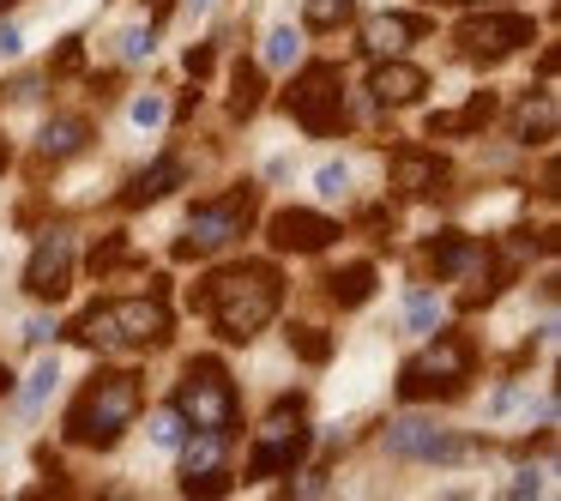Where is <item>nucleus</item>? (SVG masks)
Segmentation results:
<instances>
[{
	"label": "nucleus",
	"instance_id": "f257e3e1",
	"mask_svg": "<svg viewBox=\"0 0 561 501\" xmlns=\"http://www.w3.org/2000/svg\"><path fill=\"white\" fill-rule=\"evenodd\" d=\"M194 308H206L230 344H248L272 315H278V272H272L266 260H254V266H230L194 296Z\"/></svg>",
	"mask_w": 561,
	"mask_h": 501
},
{
	"label": "nucleus",
	"instance_id": "f03ea898",
	"mask_svg": "<svg viewBox=\"0 0 561 501\" xmlns=\"http://www.w3.org/2000/svg\"><path fill=\"white\" fill-rule=\"evenodd\" d=\"M134 417H139V375L110 368V375H98L79 392L73 417H67V441H79V447H115Z\"/></svg>",
	"mask_w": 561,
	"mask_h": 501
},
{
	"label": "nucleus",
	"instance_id": "7ed1b4c3",
	"mask_svg": "<svg viewBox=\"0 0 561 501\" xmlns=\"http://www.w3.org/2000/svg\"><path fill=\"white\" fill-rule=\"evenodd\" d=\"M248 218H254V187H236V194H224V200L194 206L187 236L175 242V260H199V254H218V248H230L236 236L248 230Z\"/></svg>",
	"mask_w": 561,
	"mask_h": 501
},
{
	"label": "nucleus",
	"instance_id": "20e7f679",
	"mask_svg": "<svg viewBox=\"0 0 561 501\" xmlns=\"http://www.w3.org/2000/svg\"><path fill=\"white\" fill-rule=\"evenodd\" d=\"M465 375H471V339H465V332H440L416 363H404L399 399L416 405V399H428V392H459Z\"/></svg>",
	"mask_w": 561,
	"mask_h": 501
},
{
	"label": "nucleus",
	"instance_id": "39448f33",
	"mask_svg": "<svg viewBox=\"0 0 561 501\" xmlns=\"http://www.w3.org/2000/svg\"><path fill=\"white\" fill-rule=\"evenodd\" d=\"M175 411H182L194 429H224V435H230V423H236V387H230V375H224L211 356H199V363L182 375V387H175Z\"/></svg>",
	"mask_w": 561,
	"mask_h": 501
},
{
	"label": "nucleus",
	"instance_id": "423d86ee",
	"mask_svg": "<svg viewBox=\"0 0 561 501\" xmlns=\"http://www.w3.org/2000/svg\"><path fill=\"white\" fill-rule=\"evenodd\" d=\"M284 110L302 122V134H332V127L344 122V73L332 61H314L302 67V79L290 86V98H284Z\"/></svg>",
	"mask_w": 561,
	"mask_h": 501
},
{
	"label": "nucleus",
	"instance_id": "0eeeda50",
	"mask_svg": "<svg viewBox=\"0 0 561 501\" xmlns=\"http://www.w3.org/2000/svg\"><path fill=\"white\" fill-rule=\"evenodd\" d=\"M453 43H459L465 61H507L513 49H525V43H537V25L525 13H471L459 31H453Z\"/></svg>",
	"mask_w": 561,
	"mask_h": 501
},
{
	"label": "nucleus",
	"instance_id": "6e6552de",
	"mask_svg": "<svg viewBox=\"0 0 561 501\" xmlns=\"http://www.w3.org/2000/svg\"><path fill=\"white\" fill-rule=\"evenodd\" d=\"M302 405H278V411L266 417V429H260V441H254V453H248V477H278V471H290L296 459H302V447H308V429H302Z\"/></svg>",
	"mask_w": 561,
	"mask_h": 501
},
{
	"label": "nucleus",
	"instance_id": "1a4fd4ad",
	"mask_svg": "<svg viewBox=\"0 0 561 501\" xmlns=\"http://www.w3.org/2000/svg\"><path fill=\"white\" fill-rule=\"evenodd\" d=\"M67 284H73V236L67 230H43L37 254L25 266V291L43 296V303H61Z\"/></svg>",
	"mask_w": 561,
	"mask_h": 501
},
{
	"label": "nucleus",
	"instance_id": "9d476101",
	"mask_svg": "<svg viewBox=\"0 0 561 501\" xmlns=\"http://www.w3.org/2000/svg\"><path fill=\"white\" fill-rule=\"evenodd\" d=\"M387 453L392 459H459L465 441H453L447 429L423 423V417H399V423H387Z\"/></svg>",
	"mask_w": 561,
	"mask_h": 501
},
{
	"label": "nucleus",
	"instance_id": "9b49d317",
	"mask_svg": "<svg viewBox=\"0 0 561 501\" xmlns=\"http://www.w3.org/2000/svg\"><path fill=\"white\" fill-rule=\"evenodd\" d=\"M266 230H272V248H278V254H320V248H327L332 236H339V224L320 218V212L290 206V212H278V218H272Z\"/></svg>",
	"mask_w": 561,
	"mask_h": 501
},
{
	"label": "nucleus",
	"instance_id": "f8f14e48",
	"mask_svg": "<svg viewBox=\"0 0 561 501\" xmlns=\"http://www.w3.org/2000/svg\"><path fill=\"white\" fill-rule=\"evenodd\" d=\"M392 187L411 194V200H428V194L447 187V163H440L435 151H399V158H392Z\"/></svg>",
	"mask_w": 561,
	"mask_h": 501
},
{
	"label": "nucleus",
	"instance_id": "ddd939ff",
	"mask_svg": "<svg viewBox=\"0 0 561 501\" xmlns=\"http://www.w3.org/2000/svg\"><path fill=\"white\" fill-rule=\"evenodd\" d=\"M368 91H375V103H416L428 91V73L411 61H380L368 73Z\"/></svg>",
	"mask_w": 561,
	"mask_h": 501
},
{
	"label": "nucleus",
	"instance_id": "4468645a",
	"mask_svg": "<svg viewBox=\"0 0 561 501\" xmlns=\"http://www.w3.org/2000/svg\"><path fill=\"white\" fill-rule=\"evenodd\" d=\"M115 315V332H122V344H158L163 332H170V315H163V303H110Z\"/></svg>",
	"mask_w": 561,
	"mask_h": 501
},
{
	"label": "nucleus",
	"instance_id": "2eb2a0df",
	"mask_svg": "<svg viewBox=\"0 0 561 501\" xmlns=\"http://www.w3.org/2000/svg\"><path fill=\"white\" fill-rule=\"evenodd\" d=\"M182 182H187V158H175V151H170V158H158L134 187H127L122 206H158V200L170 194V187H182Z\"/></svg>",
	"mask_w": 561,
	"mask_h": 501
},
{
	"label": "nucleus",
	"instance_id": "dca6fc26",
	"mask_svg": "<svg viewBox=\"0 0 561 501\" xmlns=\"http://www.w3.org/2000/svg\"><path fill=\"white\" fill-rule=\"evenodd\" d=\"M423 31H428L423 19H404V13H380L375 25L363 31V43H368V55H399L404 43H416V37H423Z\"/></svg>",
	"mask_w": 561,
	"mask_h": 501
},
{
	"label": "nucleus",
	"instance_id": "f3484780",
	"mask_svg": "<svg viewBox=\"0 0 561 501\" xmlns=\"http://www.w3.org/2000/svg\"><path fill=\"white\" fill-rule=\"evenodd\" d=\"M428 266L440 272V278H459V272H471V266H483V248L471 242V236H459V230H447L440 242H428Z\"/></svg>",
	"mask_w": 561,
	"mask_h": 501
},
{
	"label": "nucleus",
	"instance_id": "a211bd4d",
	"mask_svg": "<svg viewBox=\"0 0 561 501\" xmlns=\"http://www.w3.org/2000/svg\"><path fill=\"white\" fill-rule=\"evenodd\" d=\"M327 296H332L339 308H363L368 296H375V266H368V260H356V266L332 272V278H327Z\"/></svg>",
	"mask_w": 561,
	"mask_h": 501
},
{
	"label": "nucleus",
	"instance_id": "6ab92c4d",
	"mask_svg": "<svg viewBox=\"0 0 561 501\" xmlns=\"http://www.w3.org/2000/svg\"><path fill=\"white\" fill-rule=\"evenodd\" d=\"M489 115H495V91H477L465 110L453 115H428V134H477V127H489Z\"/></svg>",
	"mask_w": 561,
	"mask_h": 501
},
{
	"label": "nucleus",
	"instance_id": "aec40b11",
	"mask_svg": "<svg viewBox=\"0 0 561 501\" xmlns=\"http://www.w3.org/2000/svg\"><path fill=\"white\" fill-rule=\"evenodd\" d=\"M85 139H91V127H85V122H73V115H61V122L43 127L37 146H43V158L61 163V158H79V151H85Z\"/></svg>",
	"mask_w": 561,
	"mask_h": 501
},
{
	"label": "nucleus",
	"instance_id": "412c9836",
	"mask_svg": "<svg viewBox=\"0 0 561 501\" xmlns=\"http://www.w3.org/2000/svg\"><path fill=\"white\" fill-rule=\"evenodd\" d=\"M73 339H79V344H91V351H115V344H122V332H115V315H110V303L85 308V315L73 320Z\"/></svg>",
	"mask_w": 561,
	"mask_h": 501
},
{
	"label": "nucleus",
	"instance_id": "4be33fe9",
	"mask_svg": "<svg viewBox=\"0 0 561 501\" xmlns=\"http://www.w3.org/2000/svg\"><path fill=\"white\" fill-rule=\"evenodd\" d=\"M519 139L525 146H549V139H556V98H549L543 91V103H525V115H519Z\"/></svg>",
	"mask_w": 561,
	"mask_h": 501
},
{
	"label": "nucleus",
	"instance_id": "5701e85b",
	"mask_svg": "<svg viewBox=\"0 0 561 501\" xmlns=\"http://www.w3.org/2000/svg\"><path fill=\"white\" fill-rule=\"evenodd\" d=\"M224 429H199L194 447H187V471H224Z\"/></svg>",
	"mask_w": 561,
	"mask_h": 501
},
{
	"label": "nucleus",
	"instance_id": "b1692460",
	"mask_svg": "<svg viewBox=\"0 0 561 501\" xmlns=\"http://www.w3.org/2000/svg\"><path fill=\"white\" fill-rule=\"evenodd\" d=\"M260 110V67H236V91H230V115L248 122Z\"/></svg>",
	"mask_w": 561,
	"mask_h": 501
},
{
	"label": "nucleus",
	"instance_id": "393cba45",
	"mask_svg": "<svg viewBox=\"0 0 561 501\" xmlns=\"http://www.w3.org/2000/svg\"><path fill=\"white\" fill-rule=\"evenodd\" d=\"M266 61L272 67H296V61H302V31H290V25L272 31V37H266Z\"/></svg>",
	"mask_w": 561,
	"mask_h": 501
},
{
	"label": "nucleus",
	"instance_id": "a878e982",
	"mask_svg": "<svg viewBox=\"0 0 561 501\" xmlns=\"http://www.w3.org/2000/svg\"><path fill=\"white\" fill-rule=\"evenodd\" d=\"M290 351L302 356V363H327L332 356V339L320 327H290Z\"/></svg>",
	"mask_w": 561,
	"mask_h": 501
},
{
	"label": "nucleus",
	"instance_id": "bb28decb",
	"mask_svg": "<svg viewBox=\"0 0 561 501\" xmlns=\"http://www.w3.org/2000/svg\"><path fill=\"white\" fill-rule=\"evenodd\" d=\"M115 266H134V242H127V236H110L103 248H91V272H98V278Z\"/></svg>",
	"mask_w": 561,
	"mask_h": 501
},
{
	"label": "nucleus",
	"instance_id": "cd10ccee",
	"mask_svg": "<svg viewBox=\"0 0 561 501\" xmlns=\"http://www.w3.org/2000/svg\"><path fill=\"white\" fill-rule=\"evenodd\" d=\"M351 19V0H308V25L314 31H339Z\"/></svg>",
	"mask_w": 561,
	"mask_h": 501
},
{
	"label": "nucleus",
	"instance_id": "c85d7f7f",
	"mask_svg": "<svg viewBox=\"0 0 561 501\" xmlns=\"http://www.w3.org/2000/svg\"><path fill=\"white\" fill-rule=\"evenodd\" d=\"M435 315H440V308H435V296H428V291L404 296V320H411L416 332H435Z\"/></svg>",
	"mask_w": 561,
	"mask_h": 501
},
{
	"label": "nucleus",
	"instance_id": "c756f323",
	"mask_svg": "<svg viewBox=\"0 0 561 501\" xmlns=\"http://www.w3.org/2000/svg\"><path fill=\"white\" fill-rule=\"evenodd\" d=\"M151 441H158V447H182V411H158V417H151Z\"/></svg>",
	"mask_w": 561,
	"mask_h": 501
},
{
	"label": "nucleus",
	"instance_id": "7c9ffc66",
	"mask_svg": "<svg viewBox=\"0 0 561 501\" xmlns=\"http://www.w3.org/2000/svg\"><path fill=\"white\" fill-rule=\"evenodd\" d=\"M182 489H187V496H224V489H230V477H224V471H187Z\"/></svg>",
	"mask_w": 561,
	"mask_h": 501
},
{
	"label": "nucleus",
	"instance_id": "2f4dec72",
	"mask_svg": "<svg viewBox=\"0 0 561 501\" xmlns=\"http://www.w3.org/2000/svg\"><path fill=\"white\" fill-rule=\"evenodd\" d=\"M314 187H320V194H327V200H339L344 187H351V170H344V163H327V170L314 175Z\"/></svg>",
	"mask_w": 561,
	"mask_h": 501
},
{
	"label": "nucleus",
	"instance_id": "473e14b6",
	"mask_svg": "<svg viewBox=\"0 0 561 501\" xmlns=\"http://www.w3.org/2000/svg\"><path fill=\"white\" fill-rule=\"evenodd\" d=\"M49 387H55V363H37V375H31V387H25V405H43Z\"/></svg>",
	"mask_w": 561,
	"mask_h": 501
},
{
	"label": "nucleus",
	"instance_id": "72a5a7b5",
	"mask_svg": "<svg viewBox=\"0 0 561 501\" xmlns=\"http://www.w3.org/2000/svg\"><path fill=\"white\" fill-rule=\"evenodd\" d=\"M122 61H151V31H127V37H122Z\"/></svg>",
	"mask_w": 561,
	"mask_h": 501
},
{
	"label": "nucleus",
	"instance_id": "f704fd0d",
	"mask_svg": "<svg viewBox=\"0 0 561 501\" xmlns=\"http://www.w3.org/2000/svg\"><path fill=\"white\" fill-rule=\"evenodd\" d=\"M134 122H139V127H158V122H163V103H158V98H139V103H134Z\"/></svg>",
	"mask_w": 561,
	"mask_h": 501
},
{
	"label": "nucleus",
	"instance_id": "c9c22d12",
	"mask_svg": "<svg viewBox=\"0 0 561 501\" xmlns=\"http://www.w3.org/2000/svg\"><path fill=\"white\" fill-rule=\"evenodd\" d=\"M73 67H79V37H67L61 55H55V73H73Z\"/></svg>",
	"mask_w": 561,
	"mask_h": 501
},
{
	"label": "nucleus",
	"instance_id": "e433bc0d",
	"mask_svg": "<svg viewBox=\"0 0 561 501\" xmlns=\"http://www.w3.org/2000/svg\"><path fill=\"white\" fill-rule=\"evenodd\" d=\"M187 73L206 79V73H211V49H187Z\"/></svg>",
	"mask_w": 561,
	"mask_h": 501
},
{
	"label": "nucleus",
	"instance_id": "4c0bfd02",
	"mask_svg": "<svg viewBox=\"0 0 561 501\" xmlns=\"http://www.w3.org/2000/svg\"><path fill=\"white\" fill-rule=\"evenodd\" d=\"M537 489H543V483H537V471H519V477H513V496H537Z\"/></svg>",
	"mask_w": 561,
	"mask_h": 501
},
{
	"label": "nucleus",
	"instance_id": "58836bf2",
	"mask_svg": "<svg viewBox=\"0 0 561 501\" xmlns=\"http://www.w3.org/2000/svg\"><path fill=\"white\" fill-rule=\"evenodd\" d=\"M19 43H25V37H19L13 25H0V55H19Z\"/></svg>",
	"mask_w": 561,
	"mask_h": 501
},
{
	"label": "nucleus",
	"instance_id": "ea45409f",
	"mask_svg": "<svg viewBox=\"0 0 561 501\" xmlns=\"http://www.w3.org/2000/svg\"><path fill=\"white\" fill-rule=\"evenodd\" d=\"M7 387H13V375H7V368H0V392H7Z\"/></svg>",
	"mask_w": 561,
	"mask_h": 501
},
{
	"label": "nucleus",
	"instance_id": "a19ab883",
	"mask_svg": "<svg viewBox=\"0 0 561 501\" xmlns=\"http://www.w3.org/2000/svg\"><path fill=\"white\" fill-rule=\"evenodd\" d=\"M187 7H194V13H199V7H211V0H187Z\"/></svg>",
	"mask_w": 561,
	"mask_h": 501
},
{
	"label": "nucleus",
	"instance_id": "79ce46f5",
	"mask_svg": "<svg viewBox=\"0 0 561 501\" xmlns=\"http://www.w3.org/2000/svg\"><path fill=\"white\" fill-rule=\"evenodd\" d=\"M0 170H7V146H0Z\"/></svg>",
	"mask_w": 561,
	"mask_h": 501
},
{
	"label": "nucleus",
	"instance_id": "37998d69",
	"mask_svg": "<svg viewBox=\"0 0 561 501\" xmlns=\"http://www.w3.org/2000/svg\"><path fill=\"white\" fill-rule=\"evenodd\" d=\"M0 7H13V0H0Z\"/></svg>",
	"mask_w": 561,
	"mask_h": 501
}]
</instances>
